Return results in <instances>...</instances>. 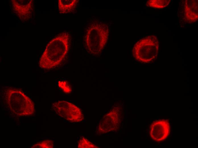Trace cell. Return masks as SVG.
Masks as SVG:
<instances>
[{"label":"cell","mask_w":198,"mask_h":148,"mask_svg":"<svg viewBox=\"0 0 198 148\" xmlns=\"http://www.w3.org/2000/svg\"><path fill=\"white\" fill-rule=\"evenodd\" d=\"M4 98L6 106L17 116H29L34 114V103L21 89L7 88L4 91Z\"/></svg>","instance_id":"cell-3"},{"label":"cell","mask_w":198,"mask_h":148,"mask_svg":"<svg viewBox=\"0 0 198 148\" xmlns=\"http://www.w3.org/2000/svg\"><path fill=\"white\" fill-rule=\"evenodd\" d=\"M170 128L169 122L167 120H162L154 121L150 126V136L155 141H162L168 136Z\"/></svg>","instance_id":"cell-9"},{"label":"cell","mask_w":198,"mask_h":148,"mask_svg":"<svg viewBox=\"0 0 198 148\" xmlns=\"http://www.w3.org/2000/svg\"><path fill=\"white\" fill-rule=\"evenodd\" d=\"M58 87L65 93L69 94L72 91L71 87L66 81H59L58 82Z\"/></svg>","instance_id":"cell-14"},{"label":"cell","mask_w":198,"mask_h":148,"mask_svg":"<svg viewBox=\"0 0 198 148\" xmlns=\"http://www.w3.org/2000/svg\"><path fill=\"white\" fill-rule=\"evenodd\" d=\"M54 142L51 140L46 139L38 142L33 145L32 148H52Z\"/></svg>","instance_id":"cell-13"},{"label":"cell","mask_w":198,"mask_h":148,"mask_svg":"<svg viewBox=\"0 0 198 148\" xmlns=\"http://www.w3.org/2000/svg\"><path fill=\"white\" fill-rule=\"evenodd\" d=\"M179 18L186 24L193 23L198 20V1L186 0L181 1L178 9Z\"/></svg>","instance_id":"cell-7"},{"label":"cell","mask_w":198,"mask_h":148,"mask_svg":"<svg viewBox=\"0 0 198 148\" xmlns=\"http://www.w3.org/2000/svg\"><path fill=\"white\" fill-rule=\"evenodd\" d=\"M159 47V42L156 36H147L135 44L132 50V54L137 61L141 63H149L156 58Z\"/></svg>","instance_id":"cell-4"},{"label":"cell","mask_w":198,"mask_h":148,"mask_svg":"<svg viewBox=\"0 0 198 148\" xmlns=\"http://www.w3.org/2000/svg\"><path fill=\"white\" fill-rule=\"evenodd\" d=\"M109 32L107 23L97 19L92 20L84 37V47L87 52L94 56L100 55L108 42Z\"/></svg>","instance_id":"cell-2"},{"label":"cell","mask_w":198,"mask_h":148,"mask_svg":"<svg viewBox=\"0 0 198 148\" xmlns=\"http://www.w3.org/2000/svg\"><path fill=\"white\" fill-rule=\"evenodd\" d=\"M122 118L123 113L121 108L117 106L114 107L100 121L98 133L103 134L118 130L121 126Z\"/></svg>","instance_id":"cell-6"},{"label":"cell","mask_w":198,"mask_h":148,"mask_svg":"<svg viewBox=\"0 0 198 148\" xmlns=\"http://www.w3.org/2000/svg\"><path fill=\"white\" fill-rule=\"evenodd\" d=\"M11 8L14 13L22 22L31 17L34 11L33 0H11Z\"/></svg>","instance_id":"cell-8"},{"label":"cell","mask_w":198,"mask_h":148,"mask_svg":"<svg viewBox=\"0 0 198 148\" xmlns=\"http://www.w3.org/2000/svg\"><path fill=\"white\" fill-rule=\"evenodd\" d=\"M79 0H58V8L61 14L71 12L77 5Z\"/></svg>","instance_id":"cell-10"},{"label":"cell","mask_w":198,"mask_h":148,"mask_svg":"<svg viewBox=\"0 0 198 148\" xmlns=\"http://www.w3.org/2000/svg\"><path fill=\"white\" fill-rule=\"evenodd\" d=\"M52 108L56 114L71 122H79L84 119L82 110L73 103L59 101L53 103Z\"/></svg>","instance_id":"cell-5"},{"label":"cell","mask_w":198,"mask_h":148,"mask_svg":"<svg viewBox=\"0 0 198 148\" xmlns=\"http://www.w3.org/2000/svg\"><path fill=\"white\" fill-rule=\"evenodd\" d=\"M79 148H97L98 147L88 140L84 137H81L79 139L77 145Z\"/></svg>","instance_id":"cell-12"},{"label":"cell","mask_w":198,"mask_h":148,"mask_svg":"<svg viewBox=\"0 0 198 148\" xmlns=\"http://www.w3.org/2000/svg\"><path fill=\"white\" fill-rule=\"evenodd\" d=\"M170 1V0H149L146 2V5L154 8L162 9L168 6Z\"/></svg>","instance_id":"cell-11"},{"label":"cell","mask_w":198,"mask_h":148,"mask_svg":"<svg viewBox=\"0 0 198 148\" xmlns=\"http://www.w3.org/2000/svg\"><path fill=\"white\" fill-rule=\"evenodd\" d=\"M70 40L69 33L64 31L50 41L39 60L38 65L40 68L50 69L59 65L69 51Z\"/></svg>","instance_id":"cell-1"}]
</instances>
